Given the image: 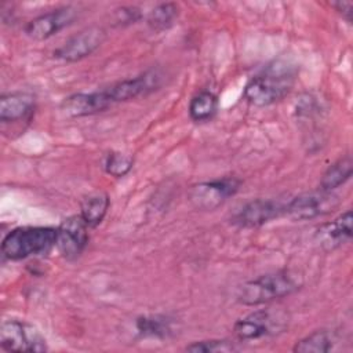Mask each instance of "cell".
<instances>
[{
    "mask_svg": "<svg viewBox=\"0 0 353 353\" xmlns=\"http://www.w3.org/2000/svg\"><path fill=\"white\" fill-rule=\"evenodd\" d=\"M296 69L287 62H274L248 80L244 98L255 106H268L281 101L292 90Z\"/></svg>",
    "mask_w": 353,
    "mask_h": 353,
    "instance_id": "cell-1",
    "label": "cell"
},
{
    "mask_svg": "<svg viewBox=\"0 0 353 353\" xmlns=\"http://www.w3.org/2000/svg\"><path fill=\"white\" fill-rule=\"evenodd\" d=\"M57 243V228L21 226L7 233L1 243V252L7 259L19 261L48 252Z\"/></svg>",
    "mask_w": 353,
    "mask_h": 353,
    "instance_id": "cell-2",
    "label": "cell"
},
{
    "mask_svg": "<svg viewBox=\"0 0 353 353\" xmlns=\"http://www.w3.org/2000/svg\"><path fill=\"white\" fill-rule=\"evenodd\" d=\"M298 288L296 277L287 270H280L244 283L239 288L237 301L247 306H256L288 296Z\"/></svg>",
    "mask_w": 353,
    "mask_h": 353,
    "instance_id": "cell-3",
    "label": "cell"
},
{
    "mask_svg": "<svg viewBox=\"0 0 353 353\" xmlns=\"http://www.w3.org/2000/svg\"><path fill=\"white\" fill-rule=\"evenodd\" d=\"M0 346L7 352H47V341L40 331L23 320L8 319L0 327Z\"/></svg>",
    "mask_w": 353,
    "mask_h": 353,
    "instance_id": "cell-4",
    "label": "cell"
},
{
    "mask_svg": "<svg viewBox=\"0 0 353 353\" xmlns=\"http://www.w3.org/2000/svg\"><path fill=\"white\" fill-rule=\"evenodd\" d=\"M241 181L234 176H225L212 181L196 183L188 193V200L193 208L200 211H212L221 207L229 197L240 189Z\"/></svg>",
    "mask_w": 353,
    "mask_h": 353,
    "instance_id": "cell-5",
    "label": "cell"
},
{
    "mask_svg": "<svg viewBox=\"0 0 353 353\" xmlns=\"http://www.w3.org/2000/svg\"><path fill=\"white\" fill-rule=\"evenodd\" d=\"M338 205V196L331 192L317 190L295 196L284 205V215L295 221L313 219L332 211Z\"/></svg>",
    "mask_w": 353,
    "mask_h": 353,
    "instance_id": "cell-6",
    "label": "cell"
},
{
    "mask_svg": "<svg viewBox=\"0 0 353 353\" xmlns=\"http://www.w3.org/2000/svg\"><path fill=\"white\" fill-rule=\"evenodd\" d=\"M88 228L81 215L68 216L59 223L55 247L65 259L73 261L81 255L88 243Z\"/></svg>",
    "mask_w": 353,
    "mask_h": 353,
    "instance_id": "cell-7",
    "label": "cell"
},
{
    "mask_svg": "<svg viewBox=\"0 0 353 353\" xmlns=\"http://www.w3.org/2000/svg\"><path fill=\"white\" fill-rule=\"evenodd\" d=\"M106 34L99 26H90L74 36L69 37L61 47L54 51V57L66 62H76L90 57L101 47Z\"/></svg>",
    "mask_w": 353,
    "mask_h": 353,
    "instance_id": "cell-8",
    "label": "cell"
},
{
    "mask_svg": "<svg viewBox=\"0 0 353 353\" xmlns=\"http://www.w3.org/2000/svg\"><path fill=\"white\" fill-rule=\"evenodd\" d=\"M160 85H161V74L159 70L152 69L139 76L117 81L109 85L108 88H105V92L109 97L110 102L114 105L119 102H125V101L138 98L141 95H146L157 90Z\"/></svg>",
    "mask_w": 353,
    "mask_h": 353,
    "instance_id": "cell-9",
    "label": "cell"
},
{
    "mask_svg": "<svg viewBox=\"0 0 353 353\" xmlns=\"http://www.w3.org/2000/svg\"><path fill=\"white\" fill-rule=\"evenodd\" d=\"M284 205L280 200L255 199L244 204L233 215L232 222L240 228H258L284 215Z\"/></svg>",
    "mask_w": 353,
    "mask_h": 353,
    "instance_id": "cell-10",
    "label": "cell"
},
{
    "mask_svg": "<svg viewBox=\"0 0 353 353\" xmlns=\"http://www.w3.org/2000/svg\"><path fill=\"white\" fill-rule=\"evenodd\" d=\"M74 19L76 10L73 7H61L29 21L25 26V33L26 36L37 41L47 40L57 34L58 32H61L62 29L72 25Z\"/></svg>",
    "mask_w": 353,
    "mask_h": 353,
    "instance_id": "cell-11",
    "label": "cell"
},
{
    "mask_svg": "<svg viewBox=\"0 0 353 353\" xmlns=\"http://www.w3.org/2000/svg\"><path fill=\"white\" fill-rule=\"evenodd\" d=\"M280 328H283L281 321L274 319L270 310L262 309L237 320L233 325V332L240 341H255L272 335Z\"/></svg>",
    "mask_w": 353,
    "mask_h": 353,
    "instance_id": "cell-12",
    "label": "cell"
},
{
    "mask_svg": "<svg viewBox=\"0 0 353 353\" xmlns=\"http://www.w3.org/2000/svg\"><path fill=\"white\" fill-rule=\"evenodd\" d=\"M353 218L352 211L346 210L335 219L323 223L316 229L314 239L325 251H332L352 239Z\"/></svg>",
    "mask_w": 353,
    "mask_h": 353,
    "instance_id": "cell-13",
    "label": "cell"
},
{
    "mask_svg": "<svg viewBox=\"0 0 353 353\" xmlns=\"http://www.w3.org/2000/svg\"><path fill=\"white\" fill-rule=\"evenodd\" d=\"M112 105L113 103L110 102L105 90H101V91L77 92V94L69 95L62 101L61 109L66 116L83 117V116H91V114L103 112Z\"/></svg>",
    "mask_w": 353,
    "mask_h": 353,
    "instance_id": "cell-14",
    "label": "cell"
},
{
    "mask_svg": "<svg viewBox=\"0 0 353 353\" xmlns=\"http://www.w3.org/2000/svg\"><path fill=\"white\" fill-rule=\"evenodd\" d=\"M34 110V97L28 92H8L0 97V121L28 120Z\"/></svg>",
    "mask_w": 353,
    "mask_h": 353,
    "instance_id": "cell-15",
    "label": "cell"
},
{
    "mask_svg": "<svg viewBox=\"0 0 353 353\" xmlns=\"http://www.w3.org/2000/svg\"><path fill=\"white\" fill-rule=\"evenodd\" d=\"M135 334L143 339H167L174 332V320L164 314L139 316L134 321Z\"/></svg>",
    "mask_w": 353,
    "mask_h": 353,
    "instance_id": "cell-16",
    "label": "cell"
},
{
    "mask_svg": "<svg viewBox=\"0 0 353 353\" xmlns=\"http://www.w3.org/2000/svg\"><path fill=\"white\" fill-rule=\"evenodd\" d=\"M109 208V197L105 192H92L87 194L80 204V215L90 228L102 222Z\"/></svg>",
    "mask_w": 353,
    "mask_h": 353,
    "instance_id": "cell-17",
    "label": "cell"
},
{
    "mask_svg": "<svg viewBox=\"0 0 353 353\" xmlns=\"http://www.w3.org/2000/svg\"><path fill=\"white\" fill-rule=\"evenodd\" d=\"M353 172V161L350 156H345L332 163L321 176L320 190L332 192L334 189L343 185Z\"/></svg>",
    "mask_w": 353,
    "mask_h": 353,
    "instance_id": "cell-18",
    "label": "cell"
},
{
    "mask_svg": "<svg viewBox=\"0 0 353 353\" xmlns=\"http://www.w3.org/2000/svg\"><path fill=\"white\" fill-rule=\"evenodd\" d=\"M218 110V97L211 91H200L189 103V116L193 121L203 123L211 120Z\"/></svg>",
    "mask_w": 353,
    "mask_h": 353,
    "instance_id": "cell-19",
    "label": "cell"
},
{
    "mask_svg": "<svg viewBox=\"0 0 353 353\" xmlns=\"http://www.w3.org/2000/svg\"><path fill=\"white\" fill-rule=\"evenodd\" d=\"M334 346V336L327 330H317L302 338L292 347L296 353H325Z\"/></svg>",
    "mask_w": 353,
    "mask_h": 353,
    "instance_id": "cell-20",
    "label": "cell"
},
{
    "mask_svg": "<svg viewBox=\"0 0 353 353\" xmlns=\"http://www.w3.org/2000/svg\"><path fill=\"white\" fill-rule=\"evenodd\" d=\"M178 18V6L174 3H163L154 7L148 15V23L154 30L170 28Z\"/></svg>",
    "mask_w": 353,
    "mask_h": 353,
    "instance_id": "cell-21",
    "label": "cell"
},
{
    "mask_svg": "<svg viewBox=\"0 0 353 353\" xmlns=\"http://www.w3.org/2000/svg\"><path fill=\"white\" fill-rule=\"evenodd\" d=\"M132 164H134V159L131 156L120 152H110L105 157L103 168L109 175L121 178L132 168Z\"/></svg>",
    "mask_w": 353,
    "mask_h": 353,
    "instance_id": "cell-22",
    "label": "cell"
},
{
    "mask_svg": "<svg viewBox=\"0 0 353 353\" xmlns=\"http://www.w3.org/2000/svg\"><path fill=\"white\" fill-rule=\"evenodd\" d=\"M237 347L233 342L226 339H208V341H199L188 345L185 350L193 353H228L234 352Z\"/></svg>",
    "mask_w": 353,
    "mask_h": 353,
    "instance_id": "cell-23",
    "label": "cell"
},
{
    "mask_svg": "<svg viewBox=\"0 0 353 353\" xmlns=\"http://www.w3.org/2000/svg\"><path fill=\"white\" fill-rule=\"evenodd\" d=\"M331 6H332L339 14H342V17H343L347 22H352L353 1H349V0H339V1L331 3Z\"/></svg>",
    "mask_w": 353,
    "mask_h": 353,
    "instance_id": "cell-24",
    "label": "cell"
}]
</instances>
